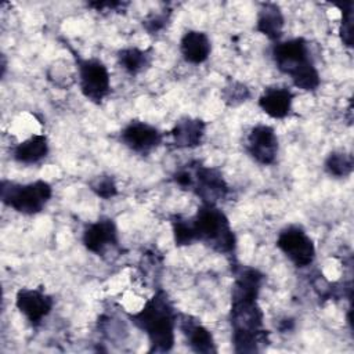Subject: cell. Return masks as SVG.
Listing matches in <instances>:
<instances>
[{
    "label": "cell",
    "mask_w": 354,
    "mask_h": 354,
    "mask_svg": "<svg viewBox=\"0 0 354 354\" xmlns=\"http://www.w3.org/2000/svg\"><path fill=\"white\" fill-rule=\"evenodd\" d=\"M230 322L232 328L234 351L257 353L268 340V330L263 328V311L257 303L264 275L254 267L234 266Z\"/></svg>",
    "instance_id": "obj_1"
},
{
    "label": "cell",
    "mask_w": 354,
    "mask_h": 354,
    "mask_svg": "<svg viewBox=\"0 0 354 354\" xmlns=\"http://www.w3.org/2000/svg\"><path fill=\"white\" fill-rule=\"evenodd\" d=\"M129 317L147 335L149 353H167L173 348L178 313L165 290L158 289L141 310Z\"/></svg>",
    "instance_id": "obj_2"
},
{
    "label": "cell",
    "mask_w": 354,
    "mask_h": 354,
    "mask_svg": "<svg viewBox=\"0 0 354 354\" xmlns=\"http://www.w3.org/2000/svg\"><path fill=\"white\" fill-rule=\"evenodd\" d=\"M271 54L277 68L290 77L295 87L304 91H315L319 87L321 76L306 39L278 40L274 43Z\"/></svg>",
    "instance_id": "obj_3"
},
{
    "label": "cell",
    "mask_w": 354,
    "mask_h": 354,
    "mask_svg": "<svg viewBox=\"0 0 354 354\" xmlns=\"http://www.w3.org/2000/svg\"><path fill=\"white\" fill-rule=\"evenodd\" d=\"M192 224L196 242L205 243L220 254H231L235 252L236 236L228 217L217 205L202 202L192 217Z\"/></svg>",
    "instance_id": "obj_4"
},
{
    "label": "cell",
    "mask_w": 354,
    "mask_h": 354,
    "mask_svg": "<svg viewBox=\"0 0 354 354\" xmlns=\"http://www.w3.org/2000/svg\"><path fill=\"white\" fill-rule=\"evenodd\" d=\"M173 180L178 187L191 191L205 203L217 205V202L225 199L230 194V187L221 171L198 160L189 162L178 169Z\"/></svg>",
    "instance_id": "obj_5"
},
{
    "label": "cell",
    "mask_w": 354,
    "mask_h": 354,
    "mask_svg": "<svg viewBox=\"0 0 354 354\" xmlns=\"http://www.w3.org/2000/svg\"><path fill=\"white\" fill-rule=\"evenodd\" d=\"M53 196V187L44 180L21 184L10 180L0 183L1 202L15 212L26 216L40 213Z\"/></svg>",
    "instance_id": "obj_6"
},
{
    "label": "cell",
    "mask_w": 354,
    "mask_h": 354,
    "mask_svg": "<svg viewBox=\"0 0 354 354\" xmlns=\"http://www.w3.org/2000/svg\"><path fill=\"white\" fill-rule=\"evenodd\" d=\"M77 69V82L82 94L91 102L100 104L111 93V75L98 58H82L73 53Z\"/></svg>",
    "instance_id": "obj_7"
},
{
    "label": "cell",
    "mask_w": 354,
    "mask_h": 354,
    "mask_svg": "<svg viewBox=\"0 0 354 354\" xmlns=\"http://www.w3.org/2000/svg\"><path fill=\"white\" fill-rule=\"evenodd\" d=\"M275 245L299 268H304L314 261V241L300 225L292 224L282 228L278 232Z\"/></svg>",
    "instance_id": "obj_8"
},
{
    "label": "cell",
    "mask_w": 354,
    "mask_h": 354,
    "mask_svg": "<svg viewBox=\"0 0 354 354\" xmlns=\"http://www.w3.org/2000/svg\"><path fill=\"white\" fill-rule=\"evenodd\" d=\"M119 140L130 151L140 155H148L162 144L163 133L147 122L134 119L122 129Z\"/></svg>",
    "instance_id": "obj_9"
},
{
    "label": "cell",
    "mask_w": 354,
    "mask_h": 354,
    "mask_svg": "<svg viewBox=\"0 0 354 354\" xmlns=\"http://www.w3.org/2000/svg\"><path fill=\"white\" fill-rule=\"evenodd\" d=\"M15 307L32 326H37L51 313L54 299L43 286L21 288L15 295Z\"/></svg>",
    "instance_id": "obj_10"
},
{
    "label": "cell",
    "mask_w": 354,
    "mask_h": 354,
    "mask_svg": "<svg viewBox=\"0 0 354 354\" xmlns=\"http://www.w3.org/2000/svg\"><path fill=\"white\" fill-rule=\"evenodd\" d=\"M246 152L252 159L260 165H272L278 156V137L274 127L268 124L253 126L248 136L245 144Z\"/></svg>",
    "instance_id": "obj_11"
},
{
    "label": "cell",
    "mask_w": 354,
    "mask_h": 354,
    "mask_svg": "<svg viewBox=\"0 0 354 354\" xmlns=\"http://www.w3.org/2000/svg\"><path fill=\"white\" fill-rule=\"evenodd\" d=\"M118 227L111 217H100L88 223L83 230L82 242L84 248L94 254H104L109 248L118 245Z\"/></svg>",
    "instance_id": "obj_12"
},
{
    "label": "cell",
    "mask_w": 354,
    "mask_h": 354,
    "mask_svg": "<svg viewBox=\"0 0 354 354\" xmlns=\"http://www.w3.org/2000/svg\"><path fill=\"white\" fill-rule=\"evenodd\" d=\"M177 326L187 339L189 348L198 354H216L217 347L212 332L195 317L178 314Z\"/></svg>",
    "instance_id": "obj_13"
},
{
    "label": "cell",
    "mask_w": 354,
    "mask_h": 354,
    "mask_svg": "<svg viewBox=\"0 0 354 354\" xmlns=\"http://www.w3.org/2000/svg\"><path fill=\"white\" fill-rule=\"evenodd\" d=\"M295 94L285 86H270L259 97V106L272 119H283L292 111Z\"/></svg>",
    "instance_id": "obj_14"
},
{
    "label": "cell",
    "mask_w": 354,
    "mask_h": 354,
    "mask_svg": "<svg viewBox=\"0 0 354 354\" xmlns=\"http://www.w3.org/2000/svg\"><path fill=\"white\" fill-rule=\"evenodd\" d=\"M206 123L199 118L184 116L169 131L176 148H196L205 138Z\"/></svg>",
    "instance_id": "obj_15"
},
{
    "label": "cell",
    "mask_w": 354,
    "mask_h": 354,
    "mask_svg": "<svg viewBox=\"0 0 354 354\" xmlns=\"http://www.w3.org/2000/svg\"><path fill=\"white\" fill-rule=\"evenodd\" d=\"M180 53L183 58L189 64H203L212 53V43L209 36L202 30H187L180 40Z\"/></svg>",
    "instance_id": "obj_16"
},
{
    "label": "cell",
    "mask_w": 354,
    "mask_h": 354,
    "mask_svg": "<svg viewBox=\"0 0 354 354\" xmlns=\"http://www.w3.org/2000/svg\"><path fill=\"white\" fill-rule=\"evenodd\" d=\"M50 151L48 138L46 134H33L18 142L12 149V158L22 165H35L41 162Z\"/></svg>",
    "instance_id": "obj_17"
},
{
    "label": "cell",
    "mask_w": 354,
    "mask_h": 354,
    "mask_svg": "<svg viewBox=\"0 0 354 354\" xmlns=\"http://www.w3.org/2000/svg\"><path fill=\"white\" fill-rule=\"evenodd\" d=\"M285 25L283 14L278 4L263 3L256 19V30L272 41H278L282 36Z\"/></svg>",
    "instance_id": "obj_18"
},
{
    "label": "cell",
    "mask_w": 354,
    "mask_h": 354,
    "mask_svg": "<svg viewBox=\"0 0 354 354\" xmlns=\"http://www.w3.org/2000/svg\"><path fill=\"white\" fill-rule=\"evenodd\" d=\"M152 61L151 50H142L138 47H127L118 51V62L130 75H138L144 72Z\"/></svg>",
    "instance_id": "obj_19"
},
{
    "label": "cell",
    "mask_w": 354,
    "mask_h": 354,
    "mask_svg": "<svg viewBox=\"0 0 354 354\" xmlns=\"http://www.w3.org/2000/svg\"><path fill=\"white\" fill-rule=\"evenodd\" d=\"M324 169L329 176L335 178L348 177L354 170L353 155L344 151H333L326 156Z\"/></svg>",
    "instance_id": "obj_20"
},
{
    "label": "cell",
    "mask_w": 354,
    "mask_h": 354,
    "mask_svg": "<svg viewBox=\"0 0 354 354\" xmlns=\"http://www.w3.org/2000/svg\"><path fill=\"white\" fill-rule=\"evenodd\" d=\"M173 238L176 246H189L196 242V235L192 224V218H187L180 214H174L170 218Z\"/></svg>",
    "instance_id": "obj_21"
},
{
    "label": "cell",
    "mask_w": 354,
    "mask_h": 354,
    "mask_svg": "<svg viewBox=\"0 0 354 354\" xmlns=\"http://www.w3.org/2000/svg\"><path fill=\"white\" fill-rule=\"evenodd\" d=\"M221 97H223V101L228 106H236V105H241L242 102L249 100L250 91H249L248 86L243 84L242 82L230 80L224 86L223 91H221Z\"/></svg>",
    "instance_id": "obj_22"
},
{
    "label": "cell",
    "mask_w": 354,
    "mask_h": 354,
    "mask_svg": "<svg viewBox=\"0 0 354 354\" xmlns=\"http://www.w3.org/2000/svg\"><path fill=\"white\" fill-rule=\"evenodd\" d=\"M90 189L102 199H111L118 195V185L112 176L109 174H98L91 178L88 183Z\"/></svg>",
    "instance_id": "obj_23"
},
{
    "label": "cell",
    "mask_w": 354,
    "mask_h": 354,
    "mask_svg": "<svg viewBox=\"0 0 354 354\" xmlns=\"http://www.w3.org/2000/svg\"><path fill=\"white\" fill-rule=\"evenodd\" d=\"M340 37L346 47H353V1H343Z\"/></svg>",
    "instance_id": "obj_24"
},
{
    "label": "cell",
    "mask_w": 354,
    "mask_h": 354,
    "mask_svg": "<svg viewBox=\"0 0 354 354\" xmlns=\"http://www.w3.org/2000/svg\"><path fill=\"white\" fill-rule=\"evenodd\" d=\"M169 14L170 11H162V12H152L149 14L144 21H142V26L144 29L151 33V35H155L158 32H160L167 21H169Z\"/></svg>",
    "instance_id": "obj_25"
},
{
    "label": "cell",
    "mask_w": 354,
    "mask_h": 354,
    "mask_svg": "<svg viewBox=\"0 0 354 354\" xmlns=\"http://www.w3.org/2000/svg\"><path fill=\"white\" fill-rule=\"evenodd\" d=\"M123 3L120 1H93V3H88V7H93L95 11H116L118 7H122L123 8Z\"/></svg>",
    "instance_id": "obj_26"
},
{
    "label": "cell",
    "mask_w": 354,
    "mask_h": 354,
    "mask_svg": "<svg viewBox=\"0 0 354 354\" xmlns=\"http://www.w3.org/2000/svg\"><path fill=\"white\" fill-rule=\"evenodd\" d=\"M6 69H7V61H6V57L3 54L1 55V77L6 75Z\"/></svg>",
    "instance_id": "obj_27"
}]
</instances>
